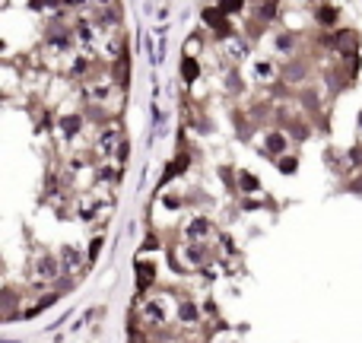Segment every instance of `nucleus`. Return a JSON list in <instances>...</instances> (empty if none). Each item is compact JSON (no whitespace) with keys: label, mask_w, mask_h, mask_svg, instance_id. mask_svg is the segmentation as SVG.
<instances>
[{"label":"nucleus","mask_w":362,"mask_h":343,"mask_svg":"<svg viewBox=\"0 0 362 343\" xmlns=\"http://www.w3.org/2000/svg\"><path fill=\"white\" fill-rule=\"evenodd\" d=\"M184 76H187V80H194V76H197V67H194V61H187V64H184Z\"/></svg>","instance_id":"obj_1"}]
</instances>
